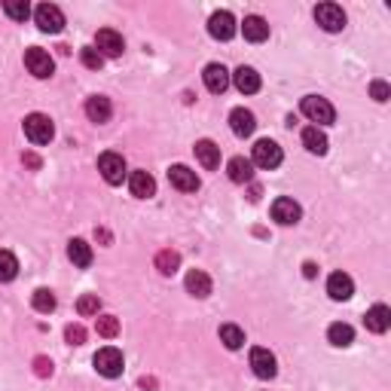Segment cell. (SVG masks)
I'll use <instances>...</instances> for the list:
<instances>
[{
	"label": "cell",
	"instance_id": "obj_6",
	"mask_svg": "<svg viewBox=\"0 0 391 391\" xmlns=\"http://www.w3.org/2000/svg\"><path fill=\"white\" fill-rule=\"evenodd\" d=\"M282 147H278L275 141H269V138H263V141H257L254 144V153H251V162L257 165V169H278L282 165Z\"/></svg>",
	"mask_w": 391,
	"mask_h": 391
},
{
	"label": "cell",
	"instance_id": "obj_22",
	"mask_svg": "<svg viewBox=\"0 0 391 391\" xmlns=\"http://www.w3.org/2000/svg\"><path fill=\"white\" fill-rule=\"evenodd\" d=\"M128 190H132V196H138V199H150V196L156 193L153 174H147V172H132V174H128Z\"/></svg>",
	"mask_w": 391,
	"mask_h": 391
},
{
	"label": "cell",
	"instance_id": "obj_28",
	"mask_svg": "<svg viewBox=\"0 0 391 391\" xmlns=\"http://www.w3.org/2000/svg\"><path fill=\"white\" fill-rule=\"evenodd\" d=\"M220 342L229 351H239L241 346H245V330H241L239 324H223V327H220Z\"/></svg>",
	"mask_w": 391,
	"mask_h": 391
},
{
	"label": "cell",
	"instance_id": "obj_5",
	"mask_svg": "<svg viewBox=\"0 0 391 391\" xmlns=\"http://www.w3.org/2000/svg\"><path fill=\"white\" fill-rule=\"evenodd\" d=\"M25 68H28V73H34L37 80H49L52 71H55V61H52V55L46 49L31 46V49H25Z\"/></svg>",
	"mask_w": 391,
	"mask_h": 391
},
{
	"label": "cell",
	"instance_id": "obj_34",
	"mask_svg": "<svg viewBox=\"0 0 391 391\" xmlns=\"http://www.w3.org/2000/svg\"><path fill=\"white\" fill-rule=\"evenodd\" d=\"M80 61L86 64V68H92V71H98L101 64H104V55H101L95 46H83V49H80Z\"/></svg>",
	"mask_w": 391,
	"mask_h": 391
},
{
	"label": "cell",
	"instance_id": "obj_21",
	"mask_svg": "<svg viewBox=\"0 0 391 391\" xmlns=\"http://www.w3.org/2000/svg\"><path fill=\"white\" fill-rule=\"evenodd\" d=\"M86 116L92 119V123H107L110 116H114V104H110V98L104 95H92L86 101Z\"/></svg>",
	"mask_w": 391,
	"mask_h": 391
},
{
	"label": "cell",
	"instance_id": "obj_23",
	"mask_svg": "<svg viewBox=\"0 0 391 391\" xmlns=\"http://www.w3.org/2000/svg\"><path fill=\"white\" fill-rule=\"evenodd\" d=\"M196 160H199V162H202V169H208V172L220 169V147L205 138V141L196 144Z\"/></svg>",
	"mask_w": 391,
	"mask_h": 391
},
{
	"label": "cell",
	"instance_id": "obj_19",
	"mask_svg": "<svg viewBox=\"0 0 391 391\" xmlns=\"http://www.w3.org/2000/svg\"><path fill=\"white\" fill-rule=\"evenodd\" d=\"M92 257H95V254H92L89 241H83V239H71L68 241V260L77 269H89L92 266Z\"/></svg>",
	"mask_w": 391,
	"mask_h": 391
},
{
	"label": "cell",
	"instance_id": "obj_32",
	"mask_svg": "<svg viewBox=\"0 0 391 391\" xmlns=\"http://www.w3.org/2000/svg\"><path fill=\"white\" fill-rule=\"evenodd\" d=\"M4 13L13 18V22H25V18L31 16V6H28V0H6Z\"/></svg>",
	"mask_w": 391,
	"mask_h": 391
},
{
	"label": "cell",
	"instance_id": "obj_7",
	"mask_svg": "<svg viewBox=\"0 0 391 391\" xmlns=\"http://www.w3.org/2000/svg\"><path fill=\"white\" fill-rule=\"evenodd\" d=\"M34 22L43 34H59L64 28V13L55 4H40L34 9Z\"/></svg>",
	"mask_w": 391,
	"mask_h": 391
},
{
	"label": "cell",
	"instance_id": "obj_9",
	"mask_svg": "<svg viewBox=\"0 0 391 391\" xmlns=\"http://www.w3.org/2000/svg\"><path fill=\"white\" fill-rule=\"evenodd\" d=\"M95 49L104 55V59H119L126 49V40L123 34L114 31V28H101V31L95 34Z\"/></svg>",
	"mask_w": 391,
	"mask_h": 391
},
{
	"label": "cell",
	"instance_id": "obj_15",
	"mask_svg": "<svg viewBox=\"0 0 391 391\" xmlns=\"http://www.w3.org/2000/svg\"><path fill=\"white\" fill-rule=\"evenodd\" d=\"M327 294H330V300H337V303L349 300V296L355 294V282H351V275H346V272H333V275L327 278Z\"/></svg>",
	"mask_w": 391,
	"mask_h": 391
},
{
	"label": "cell",
	"instance_id": "obj_37",
	"mask_svg": "<svg viewBox=\"0 0 391 391\" xmlns=\"http://www.w3.org/2000/svg\"><path fill=\"white\" fill-rule=\"evenodd\" d=\"M83 337H86L83 327H68V342H71V346H83Z\"/></svg>",
	"mask_w": 391,
	"mask_h": 391
},
{
	"label": "cell",
	"instance_id": "obj_3",
	"mask_svg": "<svg viewBox=\"0 0 391 391\" xmlns=\"http://www.w3.org/2000/svg\"><path fill=\"white\" fill-rule=\"evenodd\" d=\"M25 135H28V141H31V144L43 147V144H49L55 138V126H52V119L46 114H28L25 116Z\"/></svg>",
	"mask_w": 391,
	"mask_h": 391
},
{
	"label": "cell",
	"instance_id": "obj_12",
	"mask_svg": "<svg viewBox=\"0 0 391 391\" xmlns=\"http://www.w3.org/2000/svg\"><path fill=\"white\" fill-rule=\"evenodd\" d=\"M300 217H303V208L294 199L282 196V199L272 202V220L275 223H282V227H291V223H300Z\"/></svg>",
	"mask_w": 391,
	"mask_h": 391
},
{
	"label": "cell",
	"instance_id": "obj_4",
	"mask_svg": "<svg viewBox=\"0 0 391 391\" xmlns=\"http://www.w3.org/2000/svg\"><path fill=\"white\" fill-rule=\"evenodd\" d=\"M98 172H101V178H104L110 187H119V184L126 181V174H128L126 160L119 153H101L98 156Z\"/></svg>",
	"mask_w": 391,
	"mask_h": 391
},
{
	"label": "cell",
	"instance_id": "obj_36",
	"mask_svg": "<svg viewBox=\"0 0 391 391\" xmlns=\"http://www.w3.org/2000/svg\"><path fill=\"white\" fill-rule=\"evenodd\" d=\"M370 95H373L379 104H383V101H388V98H391L388 83H385V80H373V83H370Z\"/></svg>",
	"mask_w": 391,
	"mask_h": 391
},
{
	"label": "cell",
	"instance_id": "obj_14",
	"mask_svg": "<svg viewBox=\"0 0 391 391\" xmlns=\"http://www.w3.org/2000/svg\"><path fill=\"white\" fill-rule=\"evenodd\" d=\"M169 181H172V187L181 190V193H196V190H199V178H196V172L187 169V165H172Z\"/></svg>",
	"mask_w": 391,
	"mask_h": 391
},
{
	"label": "cell",
	"instance_id": "obj_1",
	"mask_svg": "<svg viewBox=\"0 0 391 391\" xmlns=\"http://www.w3.org/2000/svg\"><path fill=\"white\" fill-rule=\"evenodd\" d=\"M303 116L309 119V123H318V126H330L333 119H337V110H333V104L327 98H321V95H306L303 98Z\"/></svg>",
	"mask_w": 391,
	"mask_h": 391
},
{
	"label": "cell",
	"instance_id": "obj_38",
	"mask_svg": "<svg viewBox=\"0 0 391 391\" xmlns=\"http://www.w3.org/2000/svg\"><path fill=\"white\" fill-rule=\"evenodd\" d=\"M303 275L312 278V275H315V263H306V266H303Z\"/></svg>",
	"mask_w": 391,
	"mask_h": 391
},
{
	"label": "cell",
	"instance_id": "obj_18",
	"mask_svg": "<svg viewBox=\"0 0 391 391\" xmlns=\"http://www.w3.org/2000/svg\"><path fill=\"white\" fill-rule=\"evenodd\" d=\"M227 174L232 184H251L254 181V162L245 160V156H232L227 165Z\"/></svg>",
	"mask_w": 391,
	"mask_h": 391
},
{
	"label": "cell",
	"instance_id": "obj_33",
	"mask_svg": "<svg viewBox=\"0 0 391 391\" xmlns=\"http://www.w3.org/2000/svg\"><path fill=\"white\" fill-rule=\"evenodd\" d=\"M77 312L83 315V318H89V315H98V312H101V300H98V294H86V296H80Z\"/></svg>",
	"mask_w": 391,
	"mask_h": 391
},
{
	"label": "cell",
	"instance_id": "obj_10",
	"mask_svg": "<svg viewBox=\"0 0 391 391\" xmlns=\"http://www.w3.org/2000/svg\"><path fill=\"white\" fill-rule=\"evenodd\" d=\"M251 370H254V376H260V379H272L278 373V361L269 349L257 346V349H251Z\"/></svg>",
	"mask_w": 391,
	"mask_h": 391
},
{
	"label": "cell",
	"instance_id": "obj_24",
	"mask_svg": "<svg viewBox=\"0 0 391 391\" xmlns=\"http://www.w3.org/2000/svg\"><path fill=\"white\" fill-rule=\"evenodd\" d=\"M184 284H187V291L196 296V300H205V296H208L211 294V278H208V272H202V269H190V272H187V282H184Z\"/></svg>",
	"mask_w": 391,
	"mask_h": 391
},
{
	"label": "cell",
	"instance_id": "obj_35",
	"mask_svg": "<svg viewBox=\"0 0 391 391\" xmlns=\"http://www.w3.org/2000/svg\"><path fill=\"white\" fill-rule=\"evenodd\" d=\"M95 327H98V333H101V337L114 339V337H116V333H119V321L114 318V315H101V318H98V324H95Z\"/></svg>",
	"mask_w": 391,
	"mask_h": 391
},
{
	"label": "cell",
	"instance_id": "obj_27",
	"mask_svg": "<svg viewBox=\"0 0 391 391\" xmlns=\"http://www.w3.org/2000/svg\"><path fill=\"white\" fill-rule=\"evenodd\" d=\"M327 339H330V346H337V349H346L355 342V330L349 327V324H330L327 327Z\"/></svg>",
	"mask_w": 391,
	"mask_h": 391
},
{
	"label": "cell",
	"instance_id": "obj_25",
	"mask_svg": "<svg viewBox=\"0 0 391 391\" xmlns=\"http://www.w3.org/2000/svg\"><path fill=\"white\" fill-rule=\"evenodd\" d=\"M303 147L309 153H315V156H324V153H327V135H324L318 126L303 128Z\"/></svg>",
	"mask_w": 391,
	"mask_h": 391
},
{
	"label": "cell",
	"instance_id": "obj_31",
	"mask_svg": "<svg viewBox=\"0 0 391 391\" xmlns=\"http://www.w3.org/2000/svg\"><path fill=\"white\" fill-rule=\"evenodd\" d=\"M18 275V260L13 251H0V282H13Z\"/></svg>",
	"mask_w": 391,
	"mask_h": 391
},
{
	"label": "cell",
	"instance_id": "obj_29",
	"mask_svg": "<svg viewBox=\"0 0 391 391\" xmlns=\"http://www.w3.org/2000/svg\"><path fill=\"white\" fill-rule=\"evenodd\" d=\"M31 303H34V309L37 312H43V315H49V312H55V294L52 291H46V287H37L34 291V296H31Z\"/></svg>",
	"mask_w": 391,
	"mask_h": 391
},
{
	"label": "cell",
	"instance_id": "obj_8",
	"mask_svg": "<svg viewBox=\"0 0 391 391\" xmlns=\"http://www.w3.org/2000/svg\"><path fill=\"white\" fill-rule=\"evenodd\" d=\"M315 22H318L324 31L337 34L346 28V13H342V6H337V4H318L315 6Z\"/></svg>",
	"mask_w": 391,
	"mask_h": 391
},
{
	"label": "cell",
	"instance_id": "obj_2",
	"mask_svg": "<svg viewBox=\"0 0 391 391\" xmlns=\"http://www.w3.org/2000/svg\"><path fill=\"white\" fill-rule=\"evenodd\" d=\"M95 370L104 379H116V376H123V370H126V361H123V351L114 349V346H104V349H98L95 351Z\"/></svg>",
	"mask_w": 391,
	"mask_h": 391
},
{
	"label": "cell",
	"instance_id": "obj_16",
	"mask_svg": "<svg viewBox=\"0 0 391 391\" xmlns=\"http://www.w3.org/2000/svg\"><path fill=\"white\" fill-rule=\"evenodd\" d=\"M229 128H232V135H239V138H248V135H254V128H257V119L251 110L245 107H236L229 114Z\"/></svg>",
	"mask_w": 391,
	"mask_h": 391
},
{
	"label": "cell",
	"instance_id": "obj_20",
	"mask_svg": "<svg viewBox=\"0 0 391 391\" xmlns=\"http://www.w3.org/2000/svg\"><path fill=\"white\" fill-rule=\"evenodd\" d=\"M241 31H245V40H251V43L269 40V25H266L263 16H245V22H241Z\"/></svg>",
	"mask_w": 391,
	"mask_h": 391
},
{
	"label": "cell",
	"instance_id": "obj_26",
	"mask_svg": "<svg viewBox=\"0 0 391 391\" xmlns=\"http://www.w3.org/2000/svg\"><path fill=\"white\" fill-rule=\"evenodd\" d=\"M364 321H367V330H373V333H385V330L391 327V309L379 303V306H373V309L367 312V318H364Z\"/></svg>",
	"mask_w": 391,
	"mask_h": 391
},
{
	"label": "cell",
	"instance_id": "obj_11",
	"mask_svg": "<svg viewBox=\"0 0 391 391\" xmlns=\"http://www.w3.org/2000/svg\"><path fill=\"white\" fill-rule=\"evenodd\" d=\"M202 80H205V89L214 92V95H223V92L229 89V83H232V73L223 68V64H208V68L202 71Z\"/></svg>",
	"mask_w": 391,
	"mask_h": 391
},
{
	"label": "cell",
	"instance_id": "obj_13",
	"mask_svg": "<svg viewBox=\"0 0 391 391\" xmlns=\"http://www.w3.org/2000/svg\"><path fill=\"white\" fill-rule=\"evenodd\" d=\"M208 34L214 40H229V37H236V18L227 9H220V13H214L208 18Z\"/></svg>",
	"mask_w": 391,
	"mask_h": 391
},
{
	"label": "cell",
	"instance_id": "obj_30",
	"mask_svg": "<svg viewBox=\"0 0 391 391\" xmlns=\"http://www.w3.org/2000/svg\"><path fill=\"white\" fill-rule=\"evenodd\" d=\"M181 266V254H174V251H160L156 254V269H160L162 275H174Z\"/></svg>",
	"mask_w": 391,
	"mask_h": 391
},
{
	"label": "cell",
	"instance_id": "obj_17",
	"mask_svg": "<svg viewBox=\"0 0 391 391\" xmlns=\"http://www.w3.org/2000/svg\"><path fill=\"white\" fill-rule=\"evenodd\" d=\"M232 83H236V89L241 95H254V92H260V73L254 68H248V64H241V68L232 73Z\"/></svg>",
	"mask_w": 391,
	"mask_h": 391
}]
</instances>
